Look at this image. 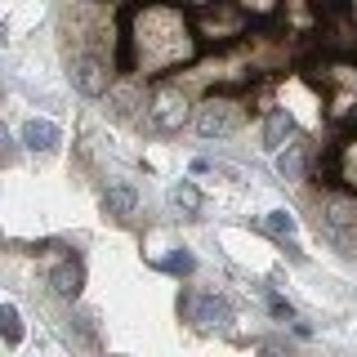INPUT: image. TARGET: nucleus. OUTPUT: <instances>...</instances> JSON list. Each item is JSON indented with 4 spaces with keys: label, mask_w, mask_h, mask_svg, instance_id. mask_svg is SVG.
Here are the masks:
<instances>
[{
    "label": "nucleus",
    "mask_w": 357,
    "mask_h": 357,
    "mask_svg": "<svg viewBox=\"0 0 357 357\" xmlns=\"http://www.w3.org/2000/svg\"><path fill=\"white\" fill-rule=\"evenodd\" d=\"M321 232L335 250L357 255V201L353 197H326L321 201Z\"/></svg>",
    "instance_id": "obj_1"
},
{
    "label": "nucleus",
    "mask_w": 357,
    "mask_h": 357,
    "mask_svg": "<svg viewBox=\"0 0 357 357\" xmlns=\"http://www.w3.org/2000/svg\"><path fill=\"white\" fill-rule=\"evenodd\" d=\"M192 126L201 139H228V134L241 130V107L228 103V98H206V103L197 107Z\"/></svg>",
    "instance_id": "obj_2"
},
{
    "label": "nucleus",
    "mask_w": 357,
    "mask_h": 357,
    "mask_svg": "<svg viewBox=\"0 0 357 357\" xmlns=\"http://www.w3.org/2000/svg\"><path fill=\"white\" fill-rule=\"evenodd\" d=\"M183 317L192 321L197 331H223L232 321V308H228V299H219V295H183Z\"/></svg>",
    "instance_id": "obj_3"
},
{
    "label": "nucleus",
    "mask_w": 357,
    "mask_h": 357,
    "mask_svg": "<svg viewBox=\"0 0 357 357\" xmlns=\"http://www.w3.org/2000/svg\"><path fill=\"white\" fill-rule=\"evenodd\" d=\"M148 116H152V126L161 130V134H178V130H183V121H188V98L178 94V89L165 85V89H156Z\"/></svg>",
    "instance_id": "obj_4"
},
{
    "label": "nucleus",
    "mask_w": 357,
    "mask_h": 357,
    "mask_svg": "<svg viewBox=\"0 0 357 357\" xmlns=\"http://www.w3.org/2000/svg\"><path fill=\"white\" fill-rule=\"evenodd\" d=\"M72 85L81 89L85 98L107 94V63H103V59H94V54H81V59L72 63Z\"/></svg>",
    "instance_id": "obj_5"
},
{
    "label": "nucleus",
    "mask_w": 357,
    "mask_h": 357,
    "mask_svg": "<svg viewBox=\"0 0 357 357\" xmlns=\"http://www.w3.org/2000/svg\"><path fill=\"white\" fill-rule=\"evenodd\" d=\"M81 286H85V264L81 259H63L50 273V290L59 299H76V295H81Z\"/></svg>",
    "instance_id": "obj_6"
},
{
    "label": "nucleus",
    "mask_w": 357,
    "mask_h": 357,
    "mask_svg": "<svg viewBox=\"0 0 357 357\" xmlns=\"http://www.w3.org/2000/svg\"><path fill=\"white\" fill-rule=\"evenodd\" d=\"M22 143H27L31 152H54L59 148V126L45 116H31L27 126H22Z\"/></svg>",
    "instance_id": "obj_7"
},
{
    "label": "nucleus",
    "mask_w": 357,
    "mask_h": 357,
    "mask_svg": "<svg viewBox=\"0 0 357 357\" xmlns=\"http://www.w3.org/2000/svg\"><path fill=\"white\" fill-rule=\"evenodd\" d=\"M295 134V121H290V112L286 107H277V112H268V121H264V148H273V152H282L286 148V139Z\"/></svg>",
    "instance_id": "obj_8"
},
{
    "label": "nucleus",
    "mask_w": 357,
    "mask_h": 357,
    "mask_svg": "<svg viewBox=\"0 0 357 357\" xmlns=\"http://www.w3.org/2000/svg\"><path fill=\"white\" fill-rule=\"evenodd\" d=\"M103 206H107V215L130 219L134 206H139V192H134V183H112L107 192H103Z\"/></svg>",
    "instance_id": "obj_9"
},
{
    "label": "nucleus",
    "mask_w": 357,
    "mask_h": 357,
    "mask_svg": "<svg viewBox=\"0 0 357 357\" xmlns=\"http://www.w3.org/2000/svg\"><path fill=\"white\" fill-rule=\"evenodd\" d=\"M277 170L286 178H304V148H299V143H286L282 156H277Z\"/></svg>",
    "instance_id": "obj_10"
},
{
    "label": "nucleus",
    "mask_w": 357,
    "mask_h": 357,
    "mask_svg": "<svg viewBox=\"0 0 357 357\" xmlns=\"http://www.w3.org/2000/svg\"><path fill=\"white\" fill-rule=\"evenodd\" d=\"M0 331H5V344H9V349L22 340V321H18V308H14V304L0 308Z\"/></svg>",
    "instance_id": "obj_11"
},
{
    "label": "nucleus",
    "mask_w": 357,
    "mask_h": 357,
    "mask_svg": "<svg viewBox=\"0 0 357 357\" xmlns=\"http://www.w3.org/2000/svg\"><path fill=\"white\" fill-rule=\"evenodd\" d=\"M174 206H178V210H188V215H197V210H201V192H197V183H178V188H174Z\"/></svg>",
    "instance_id": "obj_12"
},
{
    "label": "nucleus",
    "mask_w": 357,
    "mask_h": 357,
    "mask_svg": "<svg viewBox=\"0 0 357 357\" xmlns=\"http://www.w3.org/2000/svg\"><path fill=\"white\" fill-rule=\"evenodd\" d=\"M264 228L273 232V237H290V232H295V215H286V210H273V215L264 219Z\"/></svg>",
    "instance_id": "obj_13"
},
{
    "label": "nucleus",
    "mask_w": 357,
    "mask_h": 357,
    "mask_svg": "<svg viewBox=\"0 0 357 357\" xmlns=\"http://www.w3.org/2000/svg\"><path fill=\"white\" fill-rule=\"evenodd\" d=\"M156 268H161V273H174V277H188L197 264H192V255H188V250H178V255H170V259H161Z\"/></svg>",
    "instance_id": "obj_14"
},
{
    "label": "nucleus",
    "mask_w": 357,
    "mask_h": 357,
    "mask_svg": "<svg viewBox=\"0 0 357 357\" xmlns=\"http://www.w3.org/2000/svg\"><path fill=\"white\" fill-rule=\"evenodd\" d=\"M268 308H273V317H282V321H290V317H295V308H290L282 295H268Z\"/></svg>",
    "instance_id": "obj_15"
}]
</instances>
